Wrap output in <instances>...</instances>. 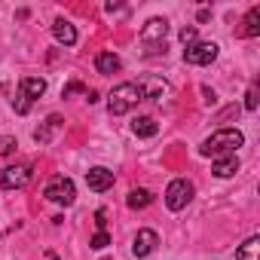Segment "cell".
I'll return each mask as SVG.
<instances>
[{
    "label": "cell",
    "mask_w": 260,
    "mask_h": 260,
    "mask_svg": "<svg viewBox=\"0 0 260 260\" xmlns=\"http://www.w3.org/2000/svg\"><path fill=\"white\" fill-rule=\"evenodd\" d=\"M242 144H245V138H242V132H239V128H220V132H214L211 138H205V141H202L199 153H202V156H211V159H217V156L236 153Z\"/></svg>",
    "instance_id": "6da1fadb"
},
{
    "label": "cell",
    "mask_w": 260,
    "mask_h": 260,
    "mask_svg": "<svg viewBox=\"0 0 260 260\" xmlns=\"http://www.w3.org/2000/svg\"><path fill=\"white\" fill-rule=\"evenodd\" d=\"M138 101H144V92H141L138 83H119V86L110 92V98H107V110H110L113 116H122V113L132 110Z\"/></svg>",
    "instance_id": "7a4b0ae2"
},
{
    "label": "cell",
    "mask_w": 260,
    "mask_h": 260,
    "mask_svg": "<svg viewBox=\"0 0 260 260\" xmlns=\"http://www.w3.org/2000/svg\"><path fill=\"white\" fill-rule=\"evenodd\" d=\"M166 34H169V22H166V19H150V22L141 28V40L150 46V49H147L150 55L166 52Z\"/></svg>",
    "instance_id": "3957f363"
},
{
    "label": "cell",
    "mask_w": 260,
    "mask_h": 260,
    "mask_svg": "<svg viewBox=\"0 0 260 260\" xmlns=\"http://www.w3.org/2000/svg\"><path fill=\"white\" fill-rule=\"evenodd\" d=\"M43 196L49 199V202H55V205H74V199H77V187H74V181L71 178H52L49 184H46V190H43Z\"/></svg>",
    "instance_id": "277c9868"
},
{
    "label": "cell",
    "mask_w": 260,
    "mask_h": 260,
    "mask_svg": "<svg viewBox=\"0 0 260 260\" xmlns=\"http://www.w3.org/2000/svg\"><path fill=\"white\" fill-rule=\"evenodd\" d=\"M193 199V184L187 181V178H178V181H172L169 184V190H166V205L172 208V211H181V208H187V202Z\"/></svg>",
    "instance_id": "5b68a950"
},
{
    "label": "cell",
    "mask_w": 260,
    "mask_h": 260,
    "mask_svg": "<svg viewBox=\"0 0 260 260\" xmlns=\"http://www.w3.org/2000/svg\"><path fill=\"white\" fill-rule=\"evenodd\" d=\"M217 58V43H193L184 49V61L187 64H211Z\"/></svg>",
    "instance_id": "8992f818"
},
{
    "label": "cell",
    "mask_w": 260,
    "mask_h": 260,
    "mask_svg": "<svg viewBox=\"0 0 260 260\" xmlns=\"http://www.w3.org/2000/svg\"><path fill=\"white\" fill-rule=\"evenodd\" d=\"M31 181V166H7L0 172V187L4 190H16V187H25Z\"/></svg>",
    "instance_id": "52a82bcc"
},
{
    "label": "cell",
    "mask_w": 260,
    "mask_h": 260,
    "mask_svg": "<svg viewBox=\"0 0 260 260\" xmlns=\"http://www.w3.org/2000/svg\"><path fill=\"white\" fill-rule=\"evenodd\" d=\"M86 184H89V190H92V193H104V190H110V187H113V172H110V169H104V166H95V169H89V172H86Z\"/></svg>",
    "instance_id": "ba28073f"
},
{
    "label": "cell",
    "mask_w": 260,
    "mask_h": 260,
    "mask_svg": "<svg viewBox=\"0 0 260 260\" xmlns=\"http://www.w3.org/2000/svg\"><path fill=\"white\" fill-rule=\"evenodd\" d=\"M156 245H159V236H156L153 230H138V236H135V242H132V254H135V257H147V254L156 251Z\"/></svg>",
    "instance_id": "9c48e42d"
},
{
    "label": "cell",
    "mask_w": 260,
    "mask_h": 260,
    "mask_svg": "<svg viewBox=\"0 0 260 260\" xmlns=\"http://www.w3.org/2000/svg\"><path fill=\"white\" fill-rule=\"evenodd\" d=\"M138 86H141V92H144V101H162V95L169 92V86H166L162 80H156V77H144Z\"/></svg>",
    "instance_id": "30bf717a"
},
{
    "label": "cell",
    "mask_w": 260,
    "mask_h": 260,
    "mask_svg": "<svg viewBox=\"0 0 260 260\" xmlns=\"http://www.w3.org/2000/svg\"><path fill=\"white\" fill-rule=\"evenodd\" d=\"M19 92H22L28 101H34V98H40V95L46 92V80H40V77H22Z\"/></svg>",
    "instance_id": "8fae6325"
},
{
    "label": "cell",
    "mask_w": 260,
    "mask_h": 260,
    "mask_svg": "<svg viewBox=\"0 0 260 260\" xmlns=\"http://www.w3.org/2000/svg\"><path fill=\"white\" fill-rule=\"evenodd\" d=\"M132 132H135L138 138H153V135L159 132V122H156L153 116H135V119H132Z\"/></svg>",
    "instance_id": "7c38bea8"
},
{
    "label": "cell",
    "mask_w": 260,
    "mask_h": 260,
    "mask_svg": "<svg viewBox=\"0 0 260 260\" xmlns=\"http://www.w3.org/2000/svg\"><path fill=\"white\" fill-rule=\"evenodd\" d=\"M217 178H230V175H236L239 172V156L236 153H226V156H217L214 159V169H211Z\"/></svg>",
    "instance_id": "4fadbf2b"
},
{
    "label": "cell",
    "mask_w": 260,
    "mask_h": 260,
    "mask_svg": "<svg viewBox=\"0 0 260 260\" xmlns=\"http://www.w3.org/2000/svg\"><path fill=\"white\" fill-rule=\"evenodd\" d=\"M58 128H61V116H55V113H52V116L46 119V125H40L37 132H34V141H37V144H49V141H52V135L58 132Z\"/></svg>",
    "instance_id": "5bb4252c"
},
{
    "label": "cell",
    "mask_w": 260,
    "mask_h": 260,
    "mask_svg": "<svg viewBox=\"0 0 260 260\" xmlns=\"http://www.w3.org/2000/svg\"><path fill=\"white\" fill-rule=\"evenodd\" d=\"M52 34H55V40H58V43H64V46H74V43H77V31H74V25H71V22H64V19H55Z\"/></svg>",
    "instance_id": "9a60e30c"
},
{
    "label": "cell",
    "mask_w": 260,
    "mask_h": 260,
    "mask_svg": "<svg viewBox=\"0 0 260 260\" xmlns=\"http://www.w3.org/2000/svg\"><path fill=\"white\" fill-rule=\"evenodd\" d=\"M95 68H98V74H116L122 68V61H119L116 52H98L95 55Z\"/></svg>",
    "instance_id": "2e32d148"
},
{
    "label": "cell",
    "mask_w": 260,
    "mask_h": 260,
    "mask_svg": "<svg viewBox=\"0 0 260 260\" xmlns=\"http://www.w3.org/2000/svg\"><path fill=\"white\" fill-rule=\"evenodd\" d=\"M150 202H153V193H150V190H144V187H138V190H132V193L125 196V205L132 208V211H138V208H147Z\"/></svg>",
    "instance_id": "e0dca14e"
},
{
    "label": "cell",
    "mask_w": 260,
    "mask_h": 260,
    "mask_svg": "<svg viewBox=\"0 0 260 260\" xmlns=\"http://www.w3.org/2000/svg\"><path fill=\"white\" fill-rule=\"evenodd\" d=\"M260 34V7H251L248 16H245V28H242V37H257Z\"/></svg>",
    "instance_id": "ac0fdd59"
},
{
    "label": "cell",
    "mask_w": 260,
    "mask_h": 260,
    "mask_svg": "<svg viewBox=\"0 0 260 260\" xmlns=\"http://www.w3.org/2000/svg\"><path fill=\"white\" fill-rule=\"evenodd\" d=\"M236 260H260V239L251 236V239L236 251Z\"/></svg>",
    "instance_id": "d6986e66"
},
{
    "label": "cell",
    "mask_w": 260,
    "mask_h": 260,
    "mask_svg": "<svg viewBox=\"0 0 260 260\" xmlns=\"http://www.w3.org/2000/svg\"><path fill=\"white\" fill-rule=\"evenodd\" d=\"M245 110H248V113L257 110V83H251V89H248V95H245Z\"/></svg>",
    "instance_id": "ffe728a7"
},
{
    "label": "cell",
    "mask_w": 260,
    "mask_h": 260,
    "mask_svg": "<svg viewBox=\"0 0 260 260\" xmlns=\"http://www.w3.org/2000/svg\"><path fill=\"white\" fill-rule=\"evenodd\" d=\"M89 245H92L95 251H101V248H107V245H110V236H107V230H101V233H95Z\"/></svg>",
    "instance_id": "44dd1931"
},
{
    "label": "cell",
    "mask_w": 260,
    "mask_h": 260,
    "mask_svg": "<svg viewBox=\"0 0 260 260\" xmlns=\"http://www.w3.org/2000/svg\"><path fill=\"white\" fill-rule=\"evenodd\" d=\"M13 107H16V113H22V116H25V113L31 110V101H28V98H25V95L19 92V95L13 98Z\"/></svg>",
    "instance_id": "7402d4cb"
},
{
    "label": "cell",
    "mask_w": 260,
    "mask_h": 260,
    "mask_svg": "<svg viewBox=\"0 0 260 260\" xmlns=\"http://www.w3.org/2000/svg\"><path fill=\"white\" fill-rule=\"evenodd\" d=\"M16 147H19V144H16V138H10V135H0V153H4V156H7V153H13Z\"/></svg>",
    "instance_id": "603a6c76"
},
{
    "label": "cell",
    "mask_w": 260,
    "mask_h": 260,
    "mask_svg": "<svg viewBox=\"0 0 260 260\" xmlns=\"http://www.w3.org/2000/svg\"><path fill=\"white\" fill-rule=\"evenodd\" d=\"M181 40H184V46H193V43H196V28H193V25L184 28V31H181Z\"/></svg>",
    "instance_id": "cb8c5ba5"
},
{
    "label": "cell",
    "mask_w": 260,
    "mask_h": 260,
    "mask_svg": "<svg viewBox=\"0 0 260 260\" xmlns=\"http://www.w3.org/2000/svg\"><path fill=\"white\" fill-rule=\"evenodd\" d=\"M74 92H86V89H83V83H77V80H74V83H68V86L61 89V98H71Z\"/></svg>",
    "instance_id": "d4e9b609"
},
{
    "label": "cell",
    "mask_w": 260,
    "mask_h": 260,
    "mask_svg": "<svg viewBox=\"0 0 260 260\" xmlns=\"http://www.w3.org/2000/svg\"><path fill=\"white\" fill-rule=\"evenodd\" d=\"M95 226H98V233L107 226V220H104V211H95Z\"/></svg>",
    "instance_id": "484cf974"
},
{
    "label": "cell",
    "mask_w": 260,
    "mask_h": 260,
    "mask_svg": "<svg viewBox=\"0 0 260 260\" xmlns=\"http://www.w3.org/2000/svg\"><path fill=\"white\" fill-rule=\"evenodd\" d=\"M202 95H205V104H214V101H217V98H214V92H211L208 86H202Z\"/></svg>",
    "instance_id": "4316f807"
},
{
    "label": "cell",
    "mask_w": 260,
    "mask_h": 260,
    "mask_svg": "<svg viewBox=\"0 0 260 260\" xmlns=\"http://www.w3.org/2000/svg\"><path fill=\"white\" fill-rule=\"evenodd\" d=\"M86 101L95 104V101H98V92H95V89H86Z\"/></svg>",
    "instance_id": "83f0119b"
},
{
    "label": "cell",
    "mask_w": 260,
    "mask_h": 260,
    "mask_svg": "<svg viewBox=\"0 0 260 260\" xmlns=\"http://www.w3.org/2000/svg\"><path fill=\"white\" fill-rule=\"evenodd\" d=\"M211 19V10H199V22H208Z\"/></svg>",
    "instance_id": "f1b7e54d"
},
{
    "label": "cell",
    "mask_w": 260,
    "mask_h": 260,
    "mask_svg": "<svg viewBox=\"0 0 260 260\" xmlns=\"http://www.w3.org/2000/svg\"><path fill=\"white\" fill-rule=\"evenodd\" d=\"M49 260H58V257H55V254H52V257H49Z\"/></svg>",
    "instance_id": "f546056e"
}]
</instances>
